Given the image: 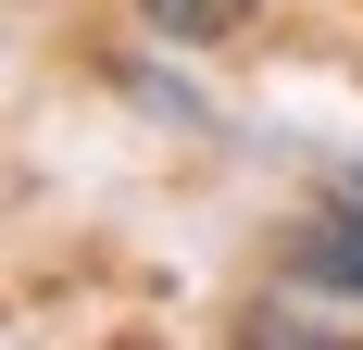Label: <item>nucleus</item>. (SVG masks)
I'll use <instances>...</instances> for the list:
<instances>
[{
	"mask_svg": "<svg viewBox=\"0 0 363 350\" xmlns=\"http://www.w3.org/2000/svg\"><path fill=\"white\" fill-rule=\"evenodd\" d=\"M289 288L363 325V163H338L326 188L289 213Z\"/></svg>",
	"mask_w": 363,
	"mask_h": 350,
	"instance_id": "1",
	"label": "nucleus"
},
{
	"mask_svg": "<svg viewBox=\"0 0 363 350\" xmlns=\"http://www.w3.org/2000/svg\"><path fill=\"white\" fill-rule=\"evenodd\" d=\"M113 13H125V38L163 50V63H213V50H238V38L263 26V0H113Z\"/></svg>",
	"mask_w": 363,
	"mask_h": 350,
	"instance_id": "2",
	"label": "nucleus"
},
{
	"mask_svg": "<svg viewBox=\"0 0 363 350\" xmlns=\"http://www.w3.org/2000/svg\"><path fill=\"white\" fill-rule=\"evenodd\" d=\"M238 350H363V325L289 288V300H251V313H238Z\"/></svg>",
	"mask_w": 363,
	"mask_h": 350,
	"instance_id": "3",
	"label": "nucleus"
},
{
	"mask_svg": "<svg viewBox=\"0 0 363 350\" xmlns=\"http://www.w3.org/2000/svg\"><path fill=\"white\" fill-rule=\"evenodd\" d=\"M125 101L163 113V125H201V88H188V75H163V50H138V63H125Z\"/></svg>",
	"mask_w": 363,
	"mask_h": 350,
	"instance_id": "4",
	"label": "nucleus"
}]
</instances>
